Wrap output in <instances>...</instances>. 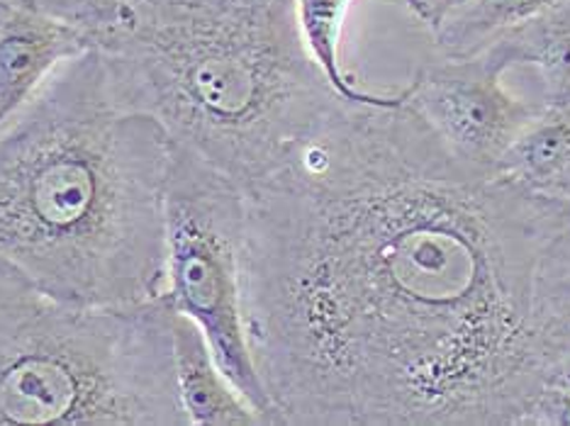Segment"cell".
Listing matches in <instances>:
<instances>
[{
	"mask_svg": "<svg viewBox=\"0 0 570 426\" xmlns=\"http://www.w3.org/2000/svg\"><path fill=\"white\" fill-rule=\"evenodd\" d=\"M246 337L281 426H522L570 354V208L459 161L400 88L244 190Z\"/></svg>",
	"mask_w": 570,
	"mask_h": 426,
	"instance_id": "cell-1",
	"label": "cell"
},
{
	"mask_svg": "<svg viewBox=\"0 0 570 426\" xmlns=\"http://www.w3.org/2000/svg\"><path fill=\"white\" fill-rule=\"evenodd\" d=\"M171 151L115 98L98 49L63 61L0 129V258L71 305L159 298Z\"/></svg>",
	"mask_w": 570,
	"mask_h": 426,
	"instance_id": "cell-2",
	"label": "cell"
},
{
	"mask_svg": "<svg viewBox=\"0 0 570 426\" xmlns=\"http://www.w3.org/2000/svg\"><path fill=\"white\" fill-rule=\"evenodd\" d=\"M90 40L122 106L242 190L346 106L309 57L295 0H132Z\"/></svg>",
	"mask_w": 570,
	"mask_h": 426,
	"instance_id": "cell-3",
	"label": "cell"
},
{
	"mask_svg": "<svg viewBox=\"0 0 570 426\" xmlns=\"http://www.w3.org/2000/svg\"><path fill=\"white\" fill-rule=\"evenodd\" d=\"M174 313L63 303L0 258V426H188Z\"/></svg>",
	"mask_w": 570,
	"mask_h": 426,
	"instance_id": "cell-4",
	"label": "cell"
},
{
	"mask_svg": "<svg viewBox=\"0 0 570 426\" xmlns=\"http://www.w3.org/2000/svg\"><path fill=\"white\" fill-rule=\"evenodd\" d=\"M244 190L174 141L164 196V298L196 321L217 364L264 424H278L258 376L242 300ZM281 426V424H278Z\"/></svg>",
	"mask_w": 570,
	"mask_h": 426,
	"instance_id": "cell-5",
	"label": "cell"
},
{
	"mask_svg": "<svg viewBox=\"0 0 570 426\" xmlns=\"http://www.w3.org/2000/svg\"><path fill=\"white\" fill-rule=\"evenodd\" d=\"M502 73L485 51L471 59L442 57L420 67L403 88L407 106L453 157L485 174H498L504 153L543 108L512 96Z\"/></svg>",
	"mask_w": 570,
	"mask_h": 426,
	"instance_id": "cell-6",
	"label": "cell"
},
{
	"mask_svg": "<svg viewBox=\"0 0 570 426\" xmlns=\"http://www.w3.org/2000/svg\"><path fill=\"white\" fill-rule=\"evenodd\" d=\"M94 47L90 34L37 0L0 12V129L40 93L63 61Z\"/></svg>",
	"mask_w": 570,
	"mask_h": 426,
	"instance_id": "cell-7",
	"label": "cell"
},
{
	"mask_svg": "<svg viewBox=\"0 0 570 426\" xmlns=\"http://www.w3.org/2000/svg\"><path fill=\"white\" fill-rule=\"evenodd\" d=\"M174 373L188 426H256V409L225 376L210 341L196 321L174 313Z\"/></svg>",
	"mask_w": 570,
	"mask_h": 426,
	"instance_id": "cell-8",
	"label": "cell"
},
{
	"mask_svg": "<svg viewBox=\"0 0 570 426\" xmlns=\"http://www.w3.org/2000/svg\"><path fill=\"white\" fill-rule=\"evenodd\" d=\"M444 59H471L556 0H400Z\"/></svg>",
	"mask_w": 570,
	"mask_h": 426,
	"instance_id": "cell-9",
	"label": "cell"
},
{
	"mask_svg": "<svg viewBox=\"0 0 570 426\" xmlns=\"http://www.w3.org/2000/svg\"><path fill=\"white\" fill-rule=\"evenodd\" d=\"M485 55L502 71L537 69L543 88L541 106H570V0H556L537 18L502 34Z\"/></svg>",
	"mask_w": 570,
	"mask_h": 426,
	"instance_id": "cell-10",
	"label": "cell"
},
{
	"mask_svg": "<svg viewBox=\"0 0 570 426\" xmlns=\"http://www.w3.org/2000/svg\"><path fill=\"white\" fill-rule=\"evenodd\" d=\"M498 174L531 196L570 208V106H543L504 153Z\"/></svg>",
	"mask_w": 570,
	"mask_h": 426,
	"instance_id": "cell-11",
	"label": "cell"
},
{
	"mask_svg": "<svg viewBox=\"0 0 570 426\" xmlns=\"http://www.w3.org/2000/svg\"><path fill=\"white\" fill-rule=\"evenodd\" d=\"M348 8H352V0H295V18L303 42L336 96L354 106H393L400 100V90L373 93L358 86L344 67L342 34Z\"/></svg>",
	"mask_w": 570,
	"mask_h": 426,
	"instance_id": "cell-12",
	"label": "cell"
},
{
	"mask_svg": "<svg viewBox=\"0 0 570 426\" xmlns=\"http://www.w3.org/2000/svg\"><path fill=\"white\" fill-rule=\"evenodd\" d=\"M37 3L55 12L57 18L79 24L81 30L94 37V32H98L102 24H108L132 0H37Z\"/></svg>",
	"mask_w": 570,
	"mask_h": 426,
	"instance_id": "cell-13",
	"label": "cell"
},
{
	"mask_svg": "<svg viewBox=\"0 0 570 426\" xmlns=\"http://www.w3.org/2000/svg\"><path fill=\"white\" fill-rule=\"evenodd\" d=\"M522 426H570V390L547 385L529 405Z\"/></svg>",
	"mask_w": 570,
	"mask_h": 426,
	"instance_id": "cell-14",
	"label": "cell"
},
{
	"mask_svg": "<svg viewBox=\"0 0 570 426\" xmlns=\"http://www.w3.org/2000/svg\"><path fill=\"white\" fill-rule=\"evenodd\" d=\"M549 385H556V387H563V390H570V354L561 360L559 366H556V370L551 373Z\"/></svg>",
	"mask_w": 570,
	"mask_h": 426,
	"instance_id": "cell-15",
	"label": "cell"
},
{
	"mask_svg": "<svg viewBox=\"0 0 570 426\" xmlns=\"http://www.w3.org/2000/svg\"><path fill=\"white\" fill-rule=\"evenodd\" d=\"M12 3H20V0H0V12H3L8 6H12Z\"/></svg>",
	"mask_w": 570,
	"mask_h": 426,
	"instance_id": "cell-16",
	"label": "cell"
}]
</instances>
